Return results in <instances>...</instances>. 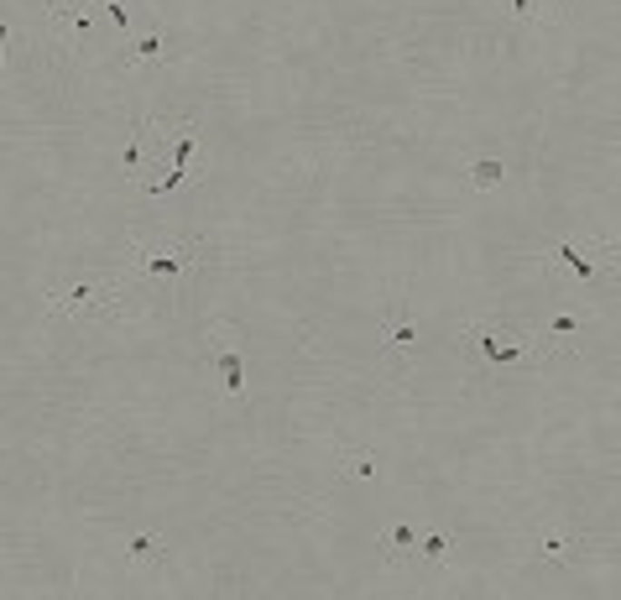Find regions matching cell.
<instances>
[{"label":"cell","instance_id":"cell-1","mask_svg":"<svg viewBox=\"0 0 621 600\" xmlns=\"http://www.w3.org/2000/svg\"><path fill=\"white\" fill-rule=\"evenodd\" d=\"M193 256L199 251L188 241H142V246H131V271L167 282V288H183V271L193 267Z\"/></svg>","mask_w":621,"mask_h":600},{"label":"cell","instance_id":"cell-2","mask_svg":"<svg viewBox=\"0 0 621 600\" xmlns=\"http://www.w3.org/2000/svg\"><path fill=\"white\" fill-rule=\"evenodd\" d=\"M470 345L480 350L486 366H522V371H533L538 355H543V334H533V339H501L491 324H476V330H470Z\"/></svg>","mask_w":621,"mask_h":600},{"label":"cell","instance_id":"cell-3","mask_svg":"<svg viewBox=\"0 0 621 600\" xmlns=\"http://www.w3.org/2000/svg\"><path fill=\"white\" fill-rule=\"evenodd\" d=\"M125 292V277H110V282H74V288H53V309L74 313V319H94V313H110V298Z\"/></svg>","mask_w":621,"mask_h":600},{"label":"cell","instance_id":"cell-4","mask_svg":"<svg viewBox=\"0 0 621 600\" xmlns=\"http://www.w3.org/2000/svg\"><path fill=\"white\" fill-rule=\"evenodd\" d=\"M193 146H199V131H193V125H183V131H178V146H172V167H167L163 178H152V193H167V188H178L188 178V157H193Z\"/></svg>","mask_w":621,"mask_h":600},{"label":"cell","instance_id":"cell-5","mask_svg":"<svg viewBox=\"0 0 621 600\" xmlns=\"http://www.w3.org/2000/svg\"><path fill=\"white\" fill-rule=\"evenodd\" d=\"M548 256H554V261H564V267L575 271L580 282H590V277H596V256H590V251H580V246H569V241H554V246H548Z\"/></svg>","mask_w":621,"mask_h":600},{"label":"cell","instance_id":"cell-6","mask_svg":"<svg viewBox=\"0 0 621 600\" xmlns=\"http://www.w3.org/2000/svg\"><path fill=\"white\" fill-rule=\"evenodd\" d=\"M53 11H58L63 21H68V32L79 42L94 37V21H89V0H53Z\"/></svg>","mask_w":621,"mask_h":600},{"label":"cell","instance_id":"cell-7","mask_svg":"<svg viewBox=\"0 0 621 600\" xmlns=\"http://www.w3.org/2000/svg\"><path fill=\"white\" fill-rule=\"evenodd\" d=\"M214 366H220V376H225V387L235 397L246 392V360H241V350H230V345H225V350L214 355Z\"/></svg>","mask_w":621,"mask_h":600},{"label":"cell","instance_id":"cell-8","mask_svg":"<svg viewBox=\"0 0 621 600\" xmlns=\"http://www.w3.org/2000/svg\"><path fill=\"white\" fill-rule=\"evenodd\" d=\"M387 559H408V554H418V527L413 522H397V527H387Z\"/></svg>","mask_w":621,"mask_h":600},{"label":"cell","instance_id":"cell-9","mask_svg":"<svg viewBox=\"0 0 621 600\" xmlns=\"http://www.w3.org/2000/svg\"><path fill=\"white\" fill-rule=\"evenodd\" d=\"M163 53H167V37H163V32H146V37H136V42H131V53H125V68H136V63H152V58H163Z\"/></svg>","mask_w":621,"mask_h":600},{"label":"cell","instance_id":"cell-10","mask_svg":"<svg viewBox=\"0 0 621 600\" xmlns=\"http://www.w3.org/2000/svg\"><path fill=\"white\" fill-rule=\"evenodd\" d=\"M387 339H392V345H418V324L402 303H392V313H387Z\"/></svg>","mask_w":621,"mask_h":600},{"label":"cell","instance_id":"cell-11","mask_svg":"<svg viewBox=\"0 0 621 600\" xmlns=\"http://www.w3.org/2000/svg\"><path fill=\"white\" fill-rule=\"evenodd\" d=\"M340 470L355 480H381V459L371 455V449H350V455L340 459Z\"/></svg>","mask_w":621,"mask_h":600},{"label":"cell","instance_id":"cell-12","mask_svg":"<svg viewBox=\"0 0 621 600\" xmlns=\"http://www.w3.org/2000/svg\"><path fill=\"white\" fill-rule=\"evenodd\" d=\"M501 178H507V167H501V157H476V162H470V183H476L480 193H491V188H501Z\"/></svg>","mask_w":621,"mask_h":600},{"label":"cell","instance_id":"cell-13","mask_svg":"<svg viewBox=\"0 0 621 600\" xmlns=\"http://www.w3.org/2000/svg\"><path fill=\"white\" fill-rule=\"evenodd\" d=\"M146 131H152V125H146V121H136V125H131V136H125V152H121L125 178H136V172H142V146H146Z\"/></svg>","mask_w":621,"mask_h":600},{"label":"cell","instance_id":"cell-14","mask_svg":"<svg viewBox=\"0 0 621 600\" xmlns=\"http://www.w3.org/2000/svg\"><path fill=\"white\" fill-rule=\"evenodd\" d=\"M580 538H569V533H543L538 538V559H559V554H569Z\"/></svg>","mask_w":621,"mask_h":600},{"label":"cell","instance_id":"cell-15","mask_svg":"<svg viewBox=\"0 0 621 600\" xmlns=\"http://www.w3.org/2000/svg\"><path fill=\"white\" fill-rule=\"evenodd\" d=\"M449 548H455V543L444 538V533H423V538H418V554H423V559H449Z\"/></svg>","mask_w":621,"mask_h":600},{"label":"cell","instance_id":"cell-16","mask_svg":"<svg viewBox=\"0 0 621 600\" xmlns=\"http://www.w3.org/2000/svg\"><path fill=\"white\" fill-rule=\"evenodd\" d=\"M94 5L110 16V26H115V32H131V11H125V0H94Z\"/></svg>","mask_w":621,"mask_h":600},{"label":"cell","instance_id":"cell-17","mask_svg":"<svg viewBox=\"0 0 621 600\" xmlns=\"http://www.w3.org/2000/svg\"><path fill=\"white\" fill-rule=\"evenodd\" d=\"M157 548H163L157 533H136V538L125 543V554H131V559H146V554H157Z\"/></svg>","mask_w":621,"mask_h":600},{"label":"cell","instance_id":"cell-18","mask_svg":"<svg viewBox=\"0 0 621 600\" xmlns=\"http://www.w3.org/2000/svg\"><path fill=\"white\" fill-rule=\"evenodd\" d=\"M580 324H585V319H575V313H564V319H554V324H548L543 334H548V339H569V334L580 330Z\"/></svg>","mask_w":621,"mask_h":600},{"label":"cell","instance_id":"cell-19","mask_svg":"<svg viewBox=\"0 0 621 600\" xmlns=\"http://www.w3.org/2000/svg\"><path fill=\"white\" fill-rule=\"evenodd\" d=\"M512 16H543V0H507Z\"/></svg>","mask_w":621,"mask_h":600},{"label":"cell","instance_id":"cell-20","mask_svg":"<svg viewBox=\"0 0 621 600\" xmlns=\"http://www.w3.org/2000/svg\"><path fill=\"white\" fill-rule=\"evenodd\" d=\"M5 42H11V32H5V21H0V47H5Z\"/></svg>","mask_w":621,"mask_h":600},{"label":"cell","instance_id":"cell-21","mask_svg":"<svg viewBox=\"0 0 621 600\" xmlns=\"http://www.w3.org/2000/svg\"><path fill=\"white\" fill-rule=\"evenodd\" d=\"M0 79H5V47H0Z\"/></svg>","mask_w":621,"mask_h":600},{"label":"cell","instance_id":"cell-22","mask_svg":"<svg viewBox=\"0 0 621 600\" xmlns=\"http://www.w3.org/2000/svg\"><path fill=\"white\" fill-rule=\"evenodd\" d=\"M554 5H569V0H554Z\"/></svg>","mask_w":621,"mask_h":600}]
</instances>
